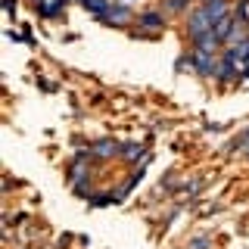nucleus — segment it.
Returning <instances> with one entry per match:
<instances>
[{
    "instance_id": "obj_1",
    "label": "nucleus",
    "mask_w": 249,
    "mask_h": 249,
    "mask_svg": "<svg viewBox=\"0 0 249 249\" xmlns=\"http://www.w3.org/2000/svg\"><path fill=\"white\" fill-rule=\"evenodd\" d=\"M184 35H187V41H190V44H202V41H209V37H215V22H212V16H209V10L202 3L193 6V10L187 13Z\"/></svg>"
},
{
    "instance_id": "obj_2",
    "label": "nucleus",
    "mask_w": 249,
    "mask_h": 249,
    "mask_svg": "<svg viewBox=\"0 0 249 249\" xmlns=\"http://www.w3.org/2000/svg\"><path fill=\"white\" fill-rule=\"evenodd\" d=\"M187 59H190L193 72L196 75H218V62H221V53H212V50H190L187 53Z\"/></svg>"
},
{
    "instance_id": "obj_3",
    "label": "nucleus",
    "mask_w": 249,
    "mask_h": 249,
    "mask_svg": "<svg viewBox=\"0 0 249 249\" xmlns=\"http://www.w3.org/2000/svg\"><path fill=\"white\" fill-rule=\"evenodd\" d=\"M97 19L106 22V25H134V13H131V6L122 3V0H112Z\"/></svg>"
},
{
    "instance_id": "obj_4",
    "label": "nucleus",
    "mask_w": 249,
    "mask_h": 249,
    "mask_svg": "<svg viewBox=\"0 0 249 249\" xmlns=\"http://www.w3.org/2000/svg\"><path fill=\"white\" fill-rule=\"evenodd\" d=\"M134 25H140L143 31H153V35H159L162 28H165V16H162L159 10H143L134 16Z\"/></svg>"
},
{
    "instance_id": "obj_5",
    "label": "nucleus",
    "mask_w": 249,
    "mask_h": 249,
    "mask_svg": "<svg viewBox=\"0 0 249 249\" xmlns=\"http://www.w3.org/2000/svg\"><path fill=\"white\" fill-rule=\"evenodd\" d=\"M62 10H66V0H41V3H37V13L50 16V19H59Z\"/></svg>"
},
{
    "instance_id": "obj_6",
    "label": "nucleus",
    "mask_w": 249,
    "mask_h": 249,
    "mask_svg": "<svg viewBox=\"0 0 249 249\" xmlns=\"http://www.w3.org/2000/svg\"><path fill=\"white\" fill-rule=\"evenodd\" d=\"M233 19L237 25L249 28V0H233Z\"/></svg>"
},
{
    "instance_id": "obj_7",
    "label": "nucleus",
    "mask_w": 249,
    "mask_h": 249,
    "mask_svg": "<svg viewBox=\"0 0 249 249\" xmlns=\"http://www.w3.org/2000/svg\"><path fill=\"white\" fill-rule=\"evenodd\" d=\"M162 10H165V13H190L193 10V3H190V0H162Z\"/></svg>"
},
{
    "instance_id": "obj_8",
    "label": "nucleus",
    "mask_w": 249,
    "mask_h": 249,
    "mask_svg": "<svg viewBox=\"0 0 249 249\" xmlns=\"http://www.w3.org/2000/svg\"><path fill=\"white\" fill-rule=\"evenodd\" d=\"M119 150H115L112 140H103V143H93V156H115Z\"/></svg>"
},
{
    "instance_id": "obj_9",
    "label": "nucleus",
    "mask_w": 249,
    "mask_h": 249,
    "mask_svg": "<svg viewBox=\"0 0 249 249\" xmlns=\"http://www.w3.org/2000/svg\"><path fill=\"white\" fill-rule=\"evenodd\" d=\"M243 75H249V62H246V66H243Z\"/></svg>"
},
{
    "instance_id": "obj_10",
    "label": "nucleus",
    "mask_w": 249,
    "mask_h": 249,
    "mask_svg": "<svg viewBox=\"0 0 249 249\" xmlns=\"http://www.w3.org/2000/svg\"><path fill=\"white\" fill-rule=\"evenodd\" d=\"M122 3H128V0H122Z\"/></svg>"
},
{
    "instance_id": "obj_11",
    "label": "nucleus",
    "mask_w": 249,
    "mask_h": 249,
    "mask_svg": "<svg viewBox=\"0 0 249 249\" xmlns=\"http://www.w3.org/2000/svg\"><path fill=\"white\" fill-rule=\"evenodd\" d=\"M202 3H206V0H202Z\"/></svg>"
}]
</instances>
